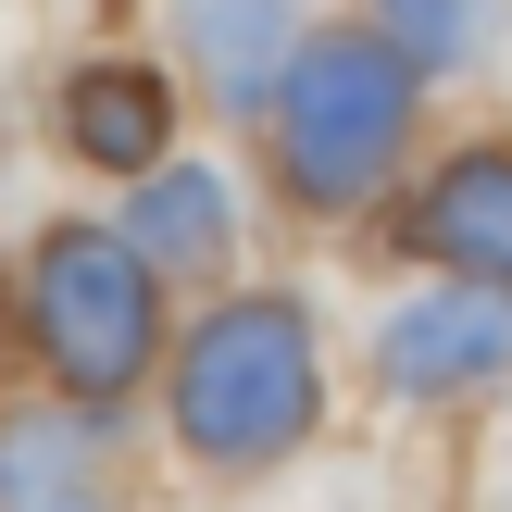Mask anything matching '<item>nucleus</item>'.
Listing matches in <instances>:
<instances>
[{
	"instance_id": "1",
	"label": "nucleus",
	"mask_w": 512,
	"mask_h": 512,
	"mask_svg": "<svg viewBox=\"0 0 512 512\" xmlns=\"http://www.w3.org/2000/svg\"><path fill=\"white\" fill-rule=\"evenodd\" d=\"M313 400H325V363H313V313L300 300H225L175 350V438L200 463H225V475L300 450L313 438Z\"/></svg>"
},
{
	"instance_id": "2",
	"label": "nucleus",
	"mask_w": 512,
	"mask_h": 512,
	"mask_svg": "<svg viewBox=\"0 0 512 512\" xmlns=\"http://www.w3.org/2000/svg\"><path fill=\"white\" fill-rule=\"evenodd\" d=\"M13 313H25V338H38L50 375H63L75 413H113V400L150 375V350H163L150 263H138V238H113V225H50V238L25 250V275H13Z\"/></svg>"
},
{
	"instance_id": "3",
	"label": "nucleus",
	"mask_w": 512,
	"mask_h": 512,
	"mask_svg": "<svg viewBox=\"0 0 512 512\" xmlns=\"http://www.w3.org/2000/svg\"><path fill=\"white\" fill-rule=\"evenodd\" d=\"M275 113V163L313 213H350L375 200V175L400 163V125H413V63L388 38H300L263 88Z\"/></svg>"
},
{
	"instance_id": "4",
	"label": "nucleus",
	"mask_w": 512,
	"mask_h": 512,
	"mask_svg": "<svg viewBox=\"0 0 512 512\" xmlns=\"http://www.w3.org/2000/svg\"><path fill=\"white\" fill-rule=\"evenodd\" d=\"M375 375H388L400 400H450V388H488V375H512V300H488V288L400 300V313L375 325Z\"/></svg>"
},
{
	"instance_id": "5",
	"label": "nucleus",
	"mask_w": 512,
	"mask_h": 512,
	"mask_svg": "<svg viewBox=\"0 0 512 512\" xmlns=\"http://www.w3.org/2000/svg\"><path fill=\"white\" fill-rule=\"evenodd\" d=\"M0 512H138L100 450V413H13L0 425Z\"/></svg>"
},
{
	"instance_id": "6",
	"label": "nucleus",
	"mask_w": 512,
	"mask_h": 512,
	"mask_svg": "<svg viewBox=\"0 0 512 512\" xmlns=\"http://www.w3.org/2000/svg\"><path fill=\"white\" fill-rule=\"evenodd\" d=\"M413 250L463 263L475 288H512V150H463V163L413 200Z\"/></svg>"
},
{
	"instance_id": "7",
	"label": "nucleus",
	"mask_w": 512,
	"mask_h": 512,
	"mask_svg": "<svg viewBox=\"0 0 512 512\" xmlns=\"http://www.w3.org/2000/svg\"><path fill=\"white\" fill-rule=\"evenodd\" d=\"M63 138H75V163H100V175H150L163 138H175V100H163L150 63H88L63 88Z\"/></svg>"
},
{
	"instance_id": "8",
	"label": "nucleus",
	"mask_w": 512,
	"mask_h": 512,
	"mask_svg": "<svg viewBox=\"0 0 512 512\" xmlns=\"http://www.w3.org/2000/svg\"><path fill=\"white\" fill-rule=\"evenodd\" d=\"M125 225H138V263H175V275H213L238 250L225 175H200V163H150V188L125 200Z\"/></svg>"
},
{
	"instance_id": "9",
	"label": "nucleus",
	"mask_w": 512,
	"mask_h": 512,
	"mask_svg": "<svg viewBox=\"0 0 512 512\" xmlns=\"http://www.w3.org/2000/svg\"><path fill=\"white\" fill-rule=\"evenodd\" d=\"M175 25H188L200 75H213L238 113H263L275 63H288V0H175Z\"/></svg>"
},
{
	"instance_id": "10",
	"label": "nucleus",
	"mask_w": 512,
	"mask_h": 512,
	"mask_svg": "<svg viewBox=\"0 0 512 512\" xmlns=\"http://www.w3.org/2000/svg\"><path fill=\"white\" fill-rule=\"evenodd\" d=\"M375 25H388V50L400 63H475V38H488V13L475 0H375Z\"/></svg>"
}]
</instances>
